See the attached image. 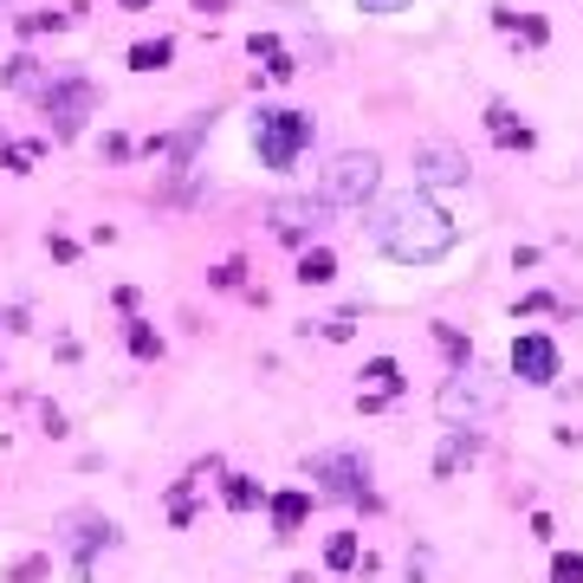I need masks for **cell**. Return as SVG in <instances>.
<instances>
[{
    "label": "cell",
    "mask_w": 583,
    "mask_h": 583,
    "mask_svg": "<svg viewBox=\"0 0 583 583\" xmlns=\"http://www.w3.org/2000/svg\"><path fill=\"white\" fill-rule=\"evenodd\" d=\"M46 578H53V558H20L7 571V583H46Z\"/></svg>",
    "instance_id": "obj_23"
},
{
    "label": "cell",
    "mask_w": 583,
    "mask_h": 583,
    "mask_svg": "<svg viewBox=\"0 0 583 583\" xmlns=\"http://www.w3.org/2000/svg\"><path fill=\"white\" fill-rule=\"evenodd\" d=\"M0 156H7V169H13V175H33V162H39V144H7Z\"/></svg>",
    "instance_id": "obj_25"
},
{
    "label": "cell",
    "mask_w": 583,
    "mask_h": 583,
    "mask_svg": "<svg viewBox=\"0 0 583 583\" xmlns=\"http://www.w3.org/2000/svg\"><path fill=\"white\" fill-rule=\"evenodd\" d=\"M467 182V156L454 144H415V188H460Z\"/></svg>",
    "instance_id": "obj_8"
},
{
    "label": "cell",
    "mask_w": 583,
    "mask_h": 583,
    "mask_svg": "<svg viewBox=\"0 0 583 583\" xmlns=\"http://www.w3.org/2000/svg\"><path fill=\"white\" fill-rule=\"evenodd\" d=\"M111 545H117V525H111V518H72L66 551H72V564H78V583L91 578V558H98V551H111Z\"/></svg>",
    "instance_id": "obj_10"
},
{
    "label": "cell",
    "mask_w": 583,
    "mask_h": 583,
    "mask_svg": "<svg viewBox=\"0 0 583 583\" xmlns=\"http://www.w3.org/2000/svg\"><path fill=\"white\" fill-rule=\"evenodd\" d=\"M500 402H506V382L487 376V369H473V364L454 369V376L441 382V396H435V409H441L447 428H473V422H487Z\"/></svg>",
    "instance_id": "obj_2"
},
{
    "label": "cell",
    "mask_w": 583,
    "mask_h": 583,
    "mask_svg": "<svg viewBox=\"0 0 583 583\" xmlns=\"http://www.w3.org/2000/svg\"><path fill=\"white\" fill-rule=\"evenodd\" d=\"M46 26H66V13H26L20 33H46Z\"/></svg>",
    "instance_id": "obj_26"
},
{
    "label": "cell",
    "mask_w": 583,
    "mask_h": 583,
    "mask_svg": "<svg viewBox=\"0 0 583 583\" xmlns=\"http://www.w3.org/2000/svg\"><path fill=\"white\" fill-rule=\"evenodd\" d=\"M298 279H305V286H331V279H338V260H331V247H305V260H298Z\"/></svg>",
    "instance_id": "obj_17"
},
{
    "label": "cell",
    "mask_w": 583,
    "mask_h": 583,
    "mask_svg": "<svg viewBox=\"0 0 583 583\" xmlns=\"http://www.w3.org/2000/svg\"><path fill=\"white\" fill-rule=\"evenodd\" d=\"M369 240L396 260V266H441L460 247V220L441 208L428 188H409L396 202H382L369 220Z\"/></svg>",
    "instance_id": "obj_1"
},
{
    "label": "cell",
    "mask_w": 583,
    "mask_h": 583,
    "mask_svg": "<svg viewBox=\"0 0 583 583\" xmlns=\"http://www.w3.org/2000/svg\"><path fill=\"white\" fill-rule=\"evenodd\" d=\"M512 311H558V298H545V292H531V298H518Z\"/></svg>",
    "instance_id": "obj_27"
},
{
    "label": "cell",
    "mask_w": 583,
    "mask_h": 583,
    "mask_svg": "<svg viewBox=\"0 0 583 583\" xmlns=\"http://www.w3.org/2000/svg\"><path fill=\"white\" fill-rule=\"evenodd\" d=\"M266 512H273V538H298V525H305V512H311V493H305V487L266 493Z\"/></svg>",
    "instance_id": "obj_13"
},
{
    "label": "cell",
    "mask_w": 583,
    "mask_h": 583,
    "mask_svg": "<svg viewBox=\"0 0 583 583\" xmlns=\"http://www.w3.org/2000/svg\"><path fill=\"white\" fill-rule=\"evenodd\" d=\"M324 220H331V202H324V195H318V202H311V195H279V202H273V233H286V240L318 233Z\"/></svg>",
    "instance_id": "obj_9"
},
{
    "label": "cell",
    "mask_w": 583,
    "mask_h": 583,
    "mask_svg": "<svg viewBox=\"0 0 583 583\" xmlns=\"http://www.w3.org/2000/svg\"><path fill=\"white\" fill-rule=\"evenodd\" d=\"M473 460H480V428H447V441H441V454H435V480H454Z\"/></svg>",
    "instance_id": "obj_12"
},
{
    "label": "cell",
    "mask_w": 583,
    "mask_h": 583,
    "mask_svg": "<svg viewBox=\"0 0 583 583\" xmlns=\"http://www.w3.org/2000/svg\"><path fill=\"white\" fill-rule=\"evenodd\" d=\"M124 338H130V351H137V357H144V364H156V357H162V338H156V331H149L144 318H130V331H124Z\"/></svg>",
    "instance_id": "obj_21"
},
{
    "label": "cell",
    "mask_w": 583,
    "mask_h": 583,
    "mask_svg": "<svg viewBox=\"0 0 583 583\" xmlns=\"http://www.w3.org/2000/svg\"><path fill=\"white\" fill-rule=\"evenodd\" d=\"M487 130H493V144H500V149H531V130L518 124V111L500 104V98L487 104Z\"/></svg>",
    "instance_id": "obj_14"
},
{
    "label": "cell",
    "mask_w": 583,
    "mask_h": 583,
    "mask_svg": "<svg viewBox=\"0 0 583 583\" xmlns=\"http://www.w3.org/2000/svg\"><path fill=\"white\" fill-rule=\"evenodd\" d=\"M324 564H331V571H357V564H364V545H357V531H338V538L324 545Z\"/></svg>",
    "instance_id": "obj_18"
},
{
    "label": "cell",
    "mask_w": 583,
    "mask_h": 583,
    "mask_svg": "<svg viewBox=\"0 0 583 583\" xmlns=\"http://www.w3.org/2000/svg\"><path fill=\"white\" fill-rule=\"evenodd\" d=\"M364 13H409V0H357Z\"/></svg>",
    "instance_id": "obj_29"
},
{
    "label": "cell",
    "mask_w": 583,
    "mask_h": 583,
    "mask_svg": "<svg viewBox=\"0 0 583 583\" xmlns=\"http://www.w3.org/2000/svg\"><path fill=\"white\" fill-rule=\"evenodd\" d=\"M130 7H149V0H130Z\"/></svg>",
    "instance_id": "obj_31"
},
{
    "label": "cell",
    "mask_w": 583,
    "mask_h": 583,
    "mask_svg": "<svg viewBox=\"0 0 583 583\" xmlns=\"http://www.w3.org/2000/svg\"><path fill=\"white\" fill-rule=\"evenodd\" d=\"M311 480H318L331 500L376 506V493H369V454H364V447H324V454H311Z\"/></svg>",
    "instance_id": "obj_5"
},
{
    "label": "cell",
    "mask_w": 583,
    "mask_h": 583,
    "mask_svg": "<svg viewBox=\"0 0 583 583\" xmlns=\"http://www.w3.org/2000/svg\"><path fill=\"white\" fill-rule=\"evenodd\" d=\"M195 7H202V13H220V7H227V0H195Z\"/></svg>",
    "instance_id": "obj_30"
},
{
    "label": "cell",
    "mask_w": 583,
    "mask_h": 583,
    "mask_svg": "<svg viewBox=\"0 0 583 583\" xmlns=\"http://www.w3.org/2000/svg\"><path fill=\"white\" fill-rule=\"evenodd\" d=\"M558 369H564V357H558V344H551L545 331H525V338L512 344V376H518V382L551 389V382H558Z\"/></svg>",
    "instance_id": "obj_7"
},
{
    "label": "cell",
    "mask_w": 583,
    "mask_h": 583,
    "mask_svg": "<svg viewBox=\"0 0 583 583\" xmlns=\"http://www.w3.org/2000/svg\"><path fill=\"white\" fill-rule=\"evenodd\" d=\"M175 59V39H137L130 46V72H162Z\"/></svg>",
    "instance_id": "obj_16"
},
{
    "label": "cell",
    "mask_w": 583,
    "mask_h": 583,
    "mask_svg": "<svg viewBox=\"0 0 583 583\" xmlns=\"http://www.w3.org/2000/svg\"><path fill=\"white\" fill-rule=\"evenodd\" d=\"M551 583H583V551H558L551 558Z\"/></svg>",
    "instance_id": "obj_24"
},
{
    "label": "cell",
    "mask_w": 583,
    "mask_h": 583,
    "mask_svg": "<svg viewBox=\"0 0 583 583\" xmlns=\"http://www.w3.org/2000/svg\"><path fill=\"white\" fill-rule=\"evenodd\" d=\"M253 149L266 169H292L311 149V111H260L253 117Z\"/></svg>",
    "instance_id": "obj_3"
},
{
    "label": "cell",
    "mask_w": 583,
    "mask_h": 583,
    "mask_svg": "<svg viewBox=\"0 0 583 583\" xmlns=\"http://www.w3.org/2000/svg\"><path fill=\"white\" fill-rule=\"evenodd\" d=\"M39 111L53 117V137H78L84 117L98 111V84L78 72H59L53 84H39Z\"/></svg>",
    "instance_id": "obj_6"
},
{
    "label": "cell",
    "mask_w": 583,
    "mask_h": 583,
    "mask_svg": "<svg viewBox=\"0 0 583 583\" xmlns=\"http://www.w3.org/2000/svg\"><path fill=\"white\" fill-rule=\"evenodd\" d=\"M376 188H382V162L369 149L331 156V169H324V202L331 208H364V202H376Z\"/></svg>",
    "instance_id": "obj_4"
},
{
    "label": "cell",
    "mask_w": 583,
    "mask_h": 583,
    "mask_svg": "<svg viewBox=\"0 0 583 583\" xmlns=\"http://www.w3.org/2000/svg\"><path fill=\"white\" fill-rule=\"evenodd\" d=\"M396 396H402V364H396V357H369L364 364V389H357L364 415L369 409H382V402H396Z\"/></svg>",
    "instance_id": "obj_11"
},
{
    "label": "cell",
    "mask_w": 583,
    "mask_h": 583,
    "mask_svg": "<svg viewBox=\"0 0 583 583\" xmlns=\"http://www.w3.org/2000/svg\"><path fill=\"white\" fill-rule=\"evenodd\" d=\"M531 538H545V545L558 538V525H551V512H531Z\"/></svg>",
    "instance_id": "obj_28"
},
{
    "label": "cell",
    "mask_w": 583,
    "mask_h": 583,
    "mask_svg": "<svg viewBox=\"0 0 583 583\" xmlns=\"http://www.w3.org/2000/svg\"><path fill=\"white\" fill-rule=\"evenodd\" d=\"M493 20H500V26H506V33H518V39H525V46H545V39H551V33H545V20H518V13H512V7H493Z\"/></svg>",
    "instance_id": "obj_19"
},
{
    "label": "cell",
    "mask_w": 583,
    "mask_h": 583,
    "mask_svg": "<svg viewBox=\"0 0 583 583\" xmlns=\"http://www.w3.org/2000/svg\"><path fill=\"white\" fill-rule=\"evenodd\" d=\"M435 338H441V351H447V357H454V369H467V364H473V344H467V338H460V331H454V324H441Z\"/></svg>",
    "instance_id": "obj_22"
},
{
    "label": "cell",
    "mask_w": 583,
    "mask_h": 583,
    "mask_svg": "<svg viewBox=\"0 0 583 583\" xmlns=\"http://www.w3.org/2000/svg\"><path fill=\"white\" fill-rule=\"evenodd\" d=\"M220 500H227V512H260L266 506V487L247 480V473H227V480H220Z\"/></svg>",
    "instance_id": "obj_15"
},
{
    "label": "cell",
    "mask_w": 583,
    "mask_h": 583,
    "mask_svg": "<svg viewBox=\"0 0 583 583\" xmlns=\"http://www.w3.org/2000/svg\"><path fill=\"white\" fill-rule=\"evenodd\" d=\"M253 59H266V72H273V78H292V72H298L286 53H279V39H273V33H253Z\"/></svg>",
    "instance_id": "obj_20"
}]
</instances>
